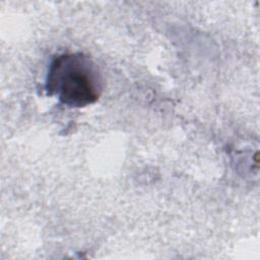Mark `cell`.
I'll return each instance as SVG.
<instances>
[{"instance_id":"obj_1","label":"cell","mask_w":260,"mask_h":260,"mask_svg":"<svg viewBox=\"0 0 260 260\" xmlns=\"http://www.w3.org/2000/svg\"><path fill=\"white\" fill-rule=\"evenodd\" d=\"M46 91L70 108L95 103L103 91V78L93 61L83 53L56 56L46 77Z\"/></svg>"}]
</instances>
